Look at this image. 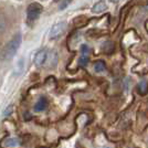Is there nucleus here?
Masks as SVG:
<instances>
[{"label": "nucleus", "instance_id": "9d476101", "mask_svg": "<svg viewBox=\"0 0 148 148\" xmlns=\"http://www.w3.org/2000/svg\"><path fill=\"white\" fill-rule=\"evenodd\" d=\"M137 88H138V93L139 94H142V95H145L146 93L148 92V85H147V82L145 80H143L139 84H138V86H137Z\"/></svg>", "mask_w": 148, "mask_h": 148}, {"label": "nucleus", "instance_id": "f257e3e1", "mask_svg": "<svg viewBox=\"0 0 148 148\" xmlns=\"http://www.w3.org/2000/svg\"><path fill=\"white\" fill-rule=\"evenodd\" d=\"M21 41H22L21 33L14 34V37H13L8 43L2 48V50L0 51V61L6 62V61L11 60L13 56H16L19 47H20V44H21Z\"/></svg>", "mask_w": 148, "mask_h": 148}, {"label": "nucleus", "instance_id": "f8f14e48", "mask_svg": "<svg viewBox=\"0 0 148 148\" xmlns=\"http://www.w3.org/2000/svg\"><path fill=\"white\" fill-rule=\"evenodd\" d=\"M11 112H12V106H8L6 111L3 112V115H5V116H8V114H11Z\"/></svg>", "mask_w": 148, "mask_h": 148}, {"label": "nucleus", "instance_id": "2eb2a0df", "mask_svg": "<svg viewBox=\"0 0 148 148\" xmlns=\"http://www.w3.org/2000/svg\"><path fill=\"white\" fill-rule=\"evenodd\" d=\"M53 1H54V2H59V1H60V0H53Z\"/></svg>", "mask_w": 148, "mask_h": 148}, {"label": "nucleus", "instance_id": "39448f33", "mask_svg": "<svg viewBox=\"0 0 148 148\" xmlns=\"http://www.w3.org/2000/svg\"><path fill=\"white\" fill-rule=\"evenodd\" d=\"M88 47L86 44H82L81 45V56H80V65L81 66H85L87 61H88Z\"/></svg>", "mask_w": 148, "mask_h": 148}, {"label": "nucleus", "instance_id": "1a4fd4ad", "mask_svg": "<svg viewBox=\"0 0 148 148\" xmlns=\"http://www.w3.org/2000/svg\"><path fill=\"white\" fill-rule=\"evenodd\" d=\"M19 144H20V140H19L18 138H14V137L6 138L3 140V143H2V145L5 147H14V146H18Z\"/></svg>", "mask_w": 148, "mask_h": 148}, {"label": "nucleus", "instance_id": "0eeeda50", "mask_svg": "<svg viewBox=\"0 0 148 148\" xmlns=\"http://www.w3.org/2000/svg\"><path fill=\"white\" fill-rule=\"evenodd\" d=\"M47 106H48V102H47V99H44V97H40L39 101H38L37 103H36V105H34V111L36 112H42L47 108Z\"/></svg>", "mask_w": 148, "mask_h": 148}, {"label": "nucleus", "instance_id": "20e7f679", "mask_svg": "<svg viewBox=\"0 0 148 148\" xmlns=\"http://www.w3.org/2000/svg\"><path fill=\"white\" fill-rule=\"evenodd\" d=\"M47 58H48V53H47L45 50L39 51L36 54V56H34V64H36V66H42L43 64H45Z\"/></svg>", "mask_w": 148, "mask_h": 148}, {"label": "nucleus", "instance_id": "7ed1b4c3", "mask_svg": "<svg viewBox=\"0 0 148 148\" xmlns=\"http://www.w3.org/2000/svg\"><path fill=\"white\" fill-rule=\"evenodd\" d=\"M65 29H66V23L64 21L56 23L50 30V39H58L64 33Z\"/></svg>", "mask_w": 148, "mask_h": 148}, {"label": "nucleus", "instance_id": "f03ea898", "mask_svg": "<svg viewBox=\"0 0 148 148\" xmlns=\"http://www.w3.org/2000/svg\"><path fill=\"white\" fill-rule=\"evenodd\" d=\"M42 12V6L39 5L37 2H33L30 3L28 9H27V19H28V22H33L36 21L40 14Z\"/></svg>", "mask_w": 148, "mask_h": 148}, {"label": "nucleus", "instance_id": "9b49d317", "mask_svg": "<svg viewBox=\"0 0 148 148\" xmlns=\"http://www.w3.org/2000/svg\"><path fill=\"white\" fill-rule=\"evenodd\" d=\"M93 69H94V71H95V72L101 73V72L105 71V63L103 61L95 62V63H94V65H93Z\"/></svg>", "mask_w": 148, "mask_h": 148}, {"label": "nucleus", "instance_id": "4468645a", "mask_svg": "<svg viewBox=\"0 0 148 148\" xmlns=\"http://www.w3.org/2000/svg\"><path fill=\"white\" fill-rule=\"evenodd\" d=\"M111 1H113V2H117L118 0H111Z\"/></svg>", "mask_w": 148, "mask_h": 148}, {"label": "nucleus", "instance_id": "ddd939ff", "mask_svg": "<svg viewBox=\"0 0 148 148\" xmlns=\"http://www.w3.org/2000/svg\"><path fill=\"white\" fill-rule=\"evenodd\" d=\"M71 1H72V0H65V3H64V6L62 7V8H64V7L66 6V5H68L69 2H71ZM62 8H61V9H62Z\"/></svg>", "mask_w": 148, "mask_h": 148}, {"label": "nucleus", "instance_id": "423d86ee", "mask_svg": "<svg viewBox=\"0 0 148 148\" xmlns=\"http://www.w3.org/2000/svg\"><path fill=\"white\" fill-rule=\"evenodd\" d=\"M106 8H107V5H106V2H105L104 0H101L99 2H96L92 8V11L94 13H102L104 12L105 10H106Z\"/></svg>", "mask_w": 148, "mask_h": 148}, {"label": "nucleus", "instance_id": "6e6552de", "mask_svg": "<svg viewBox=\"0 0 148 148\" xmlns=\"http://www.w3.org/2000/svg\"><path fill=\"white\" fill-rule=\"evenodd\" d=\"M56 62H58V56H56V52H51L48 58H47V66L48 68H52V66H56Z\"/></svg>", "mask_w": 148, "mask_h": 148}]
</instances>
